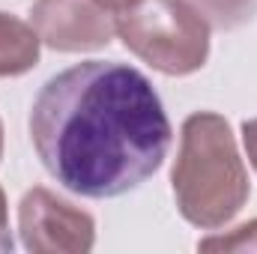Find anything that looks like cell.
<instances>
[{"label":"cell","mask_w":257,"mask_h":254,"mask_svg":"<svg viewBox=\"0 0 257 254\" xmlns=\"http://www.w3.org/2000/svg\"><path fill=\"white\" fill-rule=\"evenodd\" d=\"M30 141L66 191L108 200L162 168L174 129L144 72L87 60L42 84L30 108Z\"/></svg>","instance_id":"6da1fadb"},{"label":"cell","mask_w":257,"mask_h":254,"mask_svg":"<svg viewBox=\"0 0 257 254\" xmlns=\"http://www.w3.org/2000/svg\"><path fill=\"white\" fill-rule=\"evenodd\" d=\"M171 189L180 215L200 230L224 227L248 203V171L236 150L233 129L221 114L197 111L186 117Z\"/></svg>","instance_id":"7a4b0ae2"},{"label":"cell","mask_w":257,"mask_h":254,"mask_svg":"<svg viewBox=\"0 0 257 254\" xmlns=\"http://www.w3.org/2000/svg\"><path fill=\"white\" fill-rule=\"evenodd\" d=\"M117 36L162 75L183 78L209 60V24L186 0H141L117 15Z\"/></svg>","instance_id":"3957f363"},{"label":"cell","mask_w":257,"mask_h":254,"mask_svg":"<svg viewBox=\"0 0 257 254\" xmlns=\"http://www.w3.org/2000/svg\"><path fill=\"white\" fill-rule=\"evenodd\" d=\"M18 233L33 254H87L96 245V218L45 186L24 191Z\"/></svg>","instance_id":"277c9868"},{"label":"cell","mask_w":257,"mask_h":254,"mask_svg":"<svg viewBox=\"0 0 257 254\" xmlns=\"http://www.w3.org/2000/svg\"><path fill=\"white\" fill-rule=\"evenodd\" d=\"M30 24L48 48L63 54L108 48L117 33L114 12L96 0H36Z\"/></svg>","instance_id":"5b68a950"},{"label":"cell","mask_w":257,"mask_h":254,"mask_svg":"<svg viewBox=\"0 0 257 254\" xmlns=\"http://www.w3.org/2000/svg\"><path fill=\"white\" fill-rule=\"evenodd\" d=\"M39 33L33 24L0 12V78H18L39 63Z\"/></svg>","instance_id":"8992f818"},{"label":"cell","mask_w":257,"mask_h":254,"mask_svg":"<svg viewBox=\"0 0 257 254\" xmlns=\"http://www.w3.org/2000/svg\"><path fill=\"white\" fill-rule=\"evenodd\" d=\"M215 30H236L257 18V0H186Z\"/></svg>","instance_id":"52a82bcc"},{"label":"cell","mask_w":257,"mask_h":254,"mask_svg":"<svg viewBox=\"0 0 257 254\" xmlns=\"http://www.w3.org/2000/svg\"><path fill=\"white\" fill-rule=\"evenodd\" d=\"M197 251H257V218L197 242Z\"/></svg>","instance_id":"ba28073f"},{"label":"cell","mask_w":257,"mask_h":254,"mask_svg":"<svg viewBox=\"0 0 257 254\" xmlns=\"http://www.w3.org/2000/svg\"><path fill=\"white\" fill-rule=\"evenodd\" d=\"M12 230H9V203H6V194L0 189V254L12 251Z\"/></svg>","instance_id":"9c48e42d"},{"label":"cell","mask_w":257,"mask_h":254,"mask_svg":"<svg viewBox=\"0 0 257 254\" xmlns=\"http://www.w3.org/2000/svg\"><path fill=\"white\" fill-rule=\"evenodd\" d=\"M242 144H245V156H248L251 168L257 171V117L242 123Z\"/></svg>","instance_id":"30bf717a"},{"label":"cell","mask_w":257,"mask_h":254,"mask_svg":"<svg viewBox=\"0 0 257 254\" xmlns=\"http://www.w3.org/2000/svg\"><path fill=\"white\" fill-rule=\"evenodd\" d=\"M99 6H105L108 12H114V15H123L126 9H132L135 3H141V0H96Z\"/></svg>","instance_id":"8fae6325"},{"label":"cell","mask_w":257,"mask_h":254,"mask_svg":"<svg viewBox=\"0 0 257 254\" xmlns=\"http://www.w3.org/2000/svg\"><path fill=\"white\" fill-rule=\"evenodd\" d=\"M0 159H3V123H0Z\"/></svg>","instance_id":"7c38bea8"}]
</instances>
